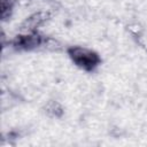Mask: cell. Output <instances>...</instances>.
Returning a JSON list of instances; mask_svg holds the SVG:
<instances>
[{"label": "cell", "mask_w": 147, "mask_h": 147, "mask_svg": "<svg viewBox=\"0 0 147 147\" xmlns=\"http://www.w3.org/2000/svg\"><path fill=\"white\" fill-rule=\"evenodd\" d=\"M68 52H69V55L72 59V61L78 67H80L85 70L94 69L100 62L99 56L94 52H92L85 47H82V46H74V47L69 48Z\"/></svg>", "instance_id": "6da1fadb"}, {"label": "cell", "mask_w": 147, "mask_h": 147, "mask_svg": "<svg viewBox=\"0 0 147 147\" xmlns=\"http://www.w3.org/2000/svg\"><path fill=\"white\" fill-rule=\"evenodd\" d=\"M46 111L52 115V116H59L62 114V107L60 106L59 102H55V101H51L48 102V105L46 106Z\"/></svg>", "instance_id": "7a4b0ae2"}]
</instances>
